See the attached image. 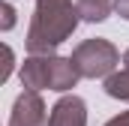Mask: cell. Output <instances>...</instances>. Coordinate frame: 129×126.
<instances>
[{
	"mask_svg": "<svg viewBox=\"0 0 129 126\" xmlns=\"http://www.w3.org/2000/svg\"><path fill=\"white\" fill-rule=\"evenodd\" d=\"M0 12H3L0 30H12V27H15V6H12V3H0Z\"/></svg>",
	"mask_w": 129,
	"mask_h": 126,
	"instance_id": "cell-9",
	"label": "cell"
},
{
	"mask_svg": "<svg viewBox=\"0 0 129 126\" xmlns=\"http://www.w3.org/2000/svg\"><path fill=\"white\" fill-rule=\"evenodd\" d=\"M105 93L111 96V99L129 102V66H123L120 72L114 69V72L105 78Z\"/></svg>",
	"mask_w": 129,
	"mask_h": 126,
	"instance_id": "cell-8",
	"label": "cell"
},
{
	"mask_svg": "<svg viewBox=\"0 0 129 126\" xmlns=\"http://www.w3.org/2000/svg\"><path fill=\"white\" fill-rule=\"evenodd\" d=\"M72 63L81 72V78H108L120 63V51L114 48V42L96 36V39H84L72 51Z\"/></svg>",
	"mask_w": 129,
	"mask_h": 126,
	"instance_id": "cell-2",
	"label": "cell"
},
{
	"mask_svg": "<svg viewBox=\"0 0 129 126\" xmlns=\"http://www.w3.org/2000/svg\"><path fill=\"white\" fill-rule=\"evenodd\" d=\"M21 84L27 90H51V54H27L21 63Z\"/></svg>",
	"mask_w": 129,
	"mask_h": 126,
	"instance_id": "cell-5",
	"label": "cell"
},
{
	"mask_svg": "<svg viewBox=\"0 0 129 126\" xmlns=\"http://www.w3.org/2000/svg\"><path fill=\"white\" fill-rule=\"evenodd\" d=\"M78 78H81V72L75 69L72 57H57V54H51V90L66 93V90H72V87L78 84Z\"/></svg>",
	"mask_w": 129,
	"mask_h": 126,
	"instance_id": "cell-6",
	"label": "cell"
},
{
	"mask_svg": "<svg viewBox=\"0 0 129 126\" xmlns=\"http://www.w3.org/2000/svg\"><path fill=\"white\" fill-rule=\"evenodd\" d=\"M105 126H129V111H120L117 117H111Z\"/></svg>",
	"mask_w": 129,
	"mask_h": 126,
	"instance_id": "cell-12",
	"label": "cell"
},
{
	"mask_svg": "<svg viewBox=\"0 0 129 126\" xmlns=\"http://www.w3.org/2000/svg\"><path fill=\"white\" fill-rule=\"evenodd\" d=\"M123 63H126V66H129V48H126V54H123Z\"/></svg>",
	"mask_w": 129,
	"mask_h": 126,
	"instance_id": "cell-13",
	"label": "cell"
},
{
	"mask_svg": "<svg viewBox=\"0 0 129 126\" xmlns=\"http://www.w3.org/2000/svg\"><path fill=\"white\" fill-rule=\"evenodd\" d=\"M48 126H87V105L75 93L60 96L51 105V120Z\"/></svg>",
	"mask_w": 129,
	"mask_h": 126,
	"instance_id": "cell-4",
	"label": "cell"
},
{
	"mask_svg": "<svg viewBox=\"0 0 129 126\" xmlns=\"http://www.w3.org/2000/svg\"><path fill=\"white\" fill-rule=\"evenodd\" d=\"M3 54H6V63H3V75H0V81H6V78L12 75V66H15V54H12L9 45H3Z\"/></svg>",
	"mask_w": 129,
	"mask_h": 126,
	"instance_id": "cell-10",
	"label": "cell"
},
{
	"mask_svg": "<svg viewBox=\"0 0 129 126\" xmlns=\"http://www.w3.org/2000/svg\"><path fill=\"white\" fill-rule=\"evenodd\" d=\"M114 12L129 21V0H114Z\"/></svg>",
	"mask_w": 129,
	"mask_h": 126,
	"instance_id": "cell-11",
	"label": "cell"
},
{
	"mask_svg": "<svg viewBox=\"0 0 129 126\" xmlns=\"http://www.w3.org/2000/svg\"><path fill=\"white\" fill-rule=\"evenodd\" d=\"M75 6H78V15H81V21L99 24V21H105V18L111 15V9H114V0H75Z\"/></svg>",
	"mask_w": 129,
	"mask_h": 126,
	"instance_id": "cell-7",
	"label": "cell"
},
{
	"mask_svg": "<svg viewBox=\"0 0 129 126\" xmlns=\"http://www.w3.org/2000/svg\"><path fill=\"white\" fill-rule=\"evenodd\" d=\"M81 21L72 0H36L27 27V54H54L57 45L75 33Z\"/></svg>",
	"mask_w": 129,
	"mask_h": 126,
	"instance_id": "cell-1",
	"label": "cell"
},
{
	"mask_svg": "<svg viewBox=\"0 0 129 126\" xmlns=\"http://www.w3.org/2000/svg\"><path fill=\"white\" fill-rule=\"evenodd\" d=\"M51 120V111L45 108L39 90H21L15 105H12V114H9V126H48Z\"/></svg>",
	"mask_w": 129,
	"mask_h": 126,
	"instance_id": "cell-3",
	"label": "cell"
}]
</instances>
